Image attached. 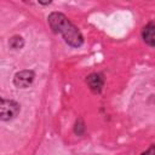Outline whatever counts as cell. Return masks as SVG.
<instances>
[{
  "mask_svg": "<svg viewBox=\"0 0 155 155\" xmlns=\"http://www.w3.org/2000/svg\"><path fill=\"white\" fill-rule=\"evenodd\" d=\"M47 23L54 34H59L64 42L73 47L79 48L84 45V35L80 29L62 12L52 11L47 16Z\"/></svg>",
  "mask_w": 155,
  "mask_h": 155,
  "instance_id": "1",
  "label": "cell"
},
{
  "mask_svg": "<svg viewBox=\"0 0 155 155\" xmlns=\"http://www.w3.org/2000/svg\"><path fill=\"white\" fill-rule=\"evenodd\" d=\"M24 45H25V41L21 35H12L8 39V46L12 50H21L24 47Z\"/></svg>",
  "mask_w": 155,
  "mask_h": 155,
  "instance_id": "6",
  "label": "cell"
},
{
  "mask_svg": "<svg viewBox=\"0 0 155 155\" xmlns=\"http://www.w3.org/2000/svg\"><path fill=\"white\" fill-rule=\"evenodd\" d=\"M85 82L92 93L101 94L103 91V87H104V75L102 73H97V71L91 73L86 76Z\"/></svg>",
  "mask_w": 155,
  "mask_h": 155,
  "instance_id": "4",
  "label": "cell"
},
{
  "mask_svg": "<svg viewBox=\"0 0 155 155\" xmlns=\"http://www.w3.org/2000/svg\"><path fill=\"white\" fill-rule=\"evenodd\" d=\"M140 155H155V144H151L145 151H143Z\"/></svg>",
  "mask_w": 155,
  "mask_h": 155,
  "instance_id": "8",
  "label": "cell"
},
{
  "mask_svg": "<svg viewBox=\"0 0 155 155\" xmlns=\"http://www.w3.org/2000/svg\"><path fill=\"white\" fill-rule=\"evenodd\" d=\"M73 131H74V133L76 136H84L85 134V132H86V124H85V121H84L82 117H78L75 120Z\"/></svg>",
  "mask_w": 155,
  "mask_h": 155,
  "instance_id": "7",
  "label": "cell"
},
{
  "mask_svg": "<svg viewBox=\"0 0 155 155\" xmlns=\"http://www.w3.org/2000/svg\"><path fill=\"white\" fill-rule=\"evenodd\" d=\"M21 113V104L15 99L0 98V120L2 122H8L18 116Z\"/></svg>",
  "mask_w": 155,
  "mask_h": 155,
  "instance_id": "2",
  "label": "cell"
},
{
  "mask_svg": "<svg viewBox=\"0 0 155 155\" xmlns=\"http://www.w3.org/2000/svg\"><path fill=\"white\" fill-rule=\"evenodd\" d=\"M35 80V71L31 69H22L13 75L12 82L17 88H28Z\"/></svg>",
  "mask_w": 155,
  "mask_h": 155,
  "instance_id": "3",
  "label": "cell"
},
{
  "mask_svg": "<svg viewBox=\"0 0 155 155\" xmlns=\"http://www.w3.org/2000/svg\"><path fill=\"white\" fill-rule=\"evenodd\" d=\"M142 39L143 41L150 46V47H155V23L149 22L147 23L143 28H142Z\"/></svg>",
  "mask_w": 155,
  "mask_h": 155,
  "instance_id": "5",
  "label": "cell"
}]
</instances>
